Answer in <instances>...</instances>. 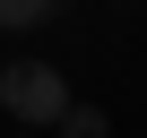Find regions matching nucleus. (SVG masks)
<instances>
[{"mask_svg":"<svg viewBox=\"0 0 147 138\" xmlns=\"http://www.w3.org/2000/svg\"><path fill=\"white\" fill-rule=\"evenodd\" d=\"M0 112L52 138V121L69 112V78H61L52 60H9V69H0Z\"/></svg>","mask_w":147,"mask_h":138,"instance_id":"nucleus-1","label":"nucleus"},{"mask_svg":"<svg viewBox=\"0 0 147 138\" xmlns=\"http://www.w3.org/2000/svg\"><path fill=\"white\" fill-rule=\"evenodd\" d=\"M52 129H61V138H104V112H95V104H69Z\"/></svg>","mask_w":147,"mask_h":138,"instance_id":"nucleus-2","label":"nucleus"},{"mask_svg":"<svg viewBox=\"0 0 147 138\" xmlns=\"http://www.w3.org/2000/svg\"><path fill=\"white\" fill-rule=\"evenodd\" d=\"M43 9H52V0H0V26H9V35H18V26H35Z\"/></svg>","mask_w":147,"mask_h":138,"instance_id":"nucleus-3","label":"nucleus"}]
</instances>
